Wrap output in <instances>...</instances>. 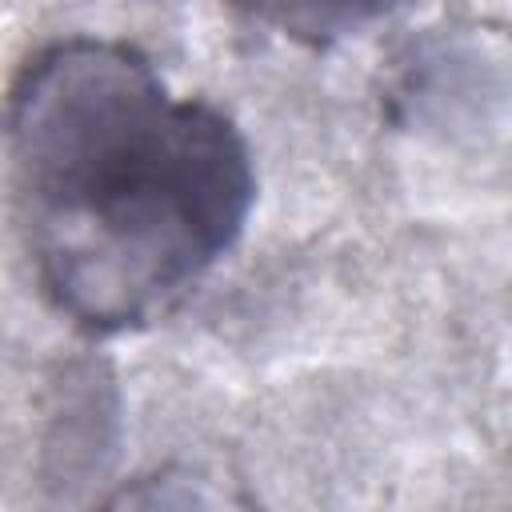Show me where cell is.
<instances>
[{
    "label": "cell",
    "mask_w": 512,
    "mask_h": 512,
    "mask_svg": "<svg viewBox=\"0 0 512 512\" xmlns=\"http://www.w3.org/2000/svg\"><path fill=\"white\" fill-rule=\"evenodd\" d=\"M100 512H256L244 484L204 464H160L120 484Z\"/></svg>",
    "instance_id": "cell-2"
},
{
    "label": "cell",
    "mask_w": 512,
    "mask_h": 512,
    "mask_svg": "<svg viewBox=\"0 0 512 512\" xmlns=\"http://www.w3.org/2000/svg\"><path fill=\"white\" fill-rule=\"evenodd\" d=\"M16 220L52 308L88 336L168 316L240 240L256 168L236 120L176 96L116 36H60L0 112Z\"/></svg>",
    "instance_id": "cell-1"
}]
</instances>
